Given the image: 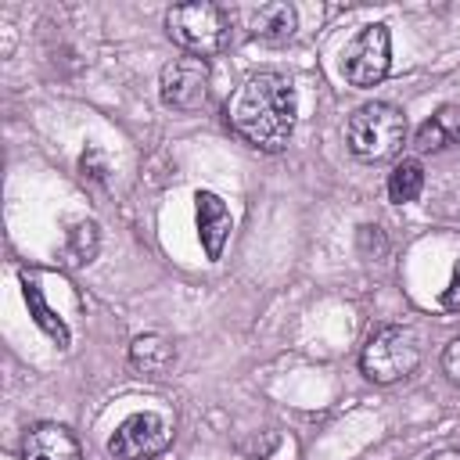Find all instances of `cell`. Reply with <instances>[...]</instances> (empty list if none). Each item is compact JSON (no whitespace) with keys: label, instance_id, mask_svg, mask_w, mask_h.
I'll use <instances>...</instances> for the list:
<instances>
[{"label":"cell","instance_id":"obj_1","mask_svg":"<svg viewBox=\"0 0 460 460\" xmlns=\"http://www.w3.org/2000/svg\"><path fill=\"white\" fill-rule=\"evenodd\" d=\"M298 97L288 75L280 72H252L230 97H226V122L230 129L252 144L255 151H284L295 133Z\"/></svg>","mask_w":460,"mask_h":460},{"label":"cell","instance_id":"obj_2","mask_svg":"<svg viewBox=\"0 0 460 460\" xmlns=\"http://www.w3.org/2000/svg\"><path fill=\"white\" fill-rule=\"evenodd\" d=\"M345 140L359 162H388L406 144V115L388 101H367L349 115Z\"/></svg>","mask_w":460,"mask_h":460},{"label":"cell","instance_id":"obj_3","mask_svg":"<svg viewBox=\"0 0 460 460\" xmlns=\"http://www.w3.org/2000/svg\"><path fill=\"white\" fill-rule=\"evenodd\" d=\"M420 356H424V345L410 323H385L367 338L359 370L374 385H395L420 367Z\"/></svg>","mask_w":460,"mask_h":460},{"label":"cell","instance_id":"obj_4","mask_svg":"<svg viewBox=\"0 0 460 460\" xmlns=\"http://www.w3.org/2000/svg\"><path fill=\"white\" fill-rule=\"evenodd\" d=\"M165 29H169V40L180 43L194 58H212L230 40V18H226V11L219 4H208V0H190V4L169 7Z\"/></svg>","mask_w":460,"mask_h":460},{"label":"cell","instance_id":"obj_5","mask_svg":"<svg viewBox=\"0 0 460 460\" xmlns=\"http://www.w3.org/2000/svg\"><path fill=\"white\" fill-rule=\"evenodd\" d=\"M388 65H392V36H388V25H363L345 54H341V75L367 90V86H377L385 75H388Z\"/></svg>","mask_w":460,"mask_h":460},{"label":"cell","instance_id":"obj_6","mask_svg":"<svg viewBox=\"0 0 460 460\" xmlns=\"http://www.w3.org/2000/svg\"><path fill=\"white\" fill-rule=\"evenodd\" d=\"M208 83H212V72H208V61L205 58H194V54H183V58H172L162 75H158V93H162V104L172 108V111H194L208 101Z\"/></svg>","mask_w":460,"mask_h":460},{"label":"cell","instance_id":"obj_7","mask_svg":"<svg viewBox=\"0 0 460 460\" xmlns=\"http://www.w3.org/2000/svg\"><path fill=\"white\" fill-rule=\"evenodd\" d=\"M172 431L165 424V417L144 410V413H129L108 438V453L111 460H151L169 446Z\"/></svg>","mask_w":460,"mask_h":460},{"label":"cell","instance_id":"obj_8","mask_svg":"<svg viewBox=\"0 0 460 460\" xmlns=\"http://www.w3.org/2000/svg\"><path fill=\"white\" fill-rule=\"evenodd\" d=\"M194 205H198V237H201V248H205V255L212 262H219L223 259V248L230 241V230H234L230 208L212 190H198L194 194Z\"/></svg>","mask_w":460,"mask_h":460},{"label":"cell","instance_id":"obj_9","mask_svg":"<svg viewBox=\"0 0 460 460\" xmlns=\"http://www.w3.org/2000/svg\"><path fill=\"white\" fill-rule=\"evenodd\" d=\"M22 456L25 460H83L79 438L65 424H36L22 438Z\"/></svg>","mask_w":460,"mask_h":460},{"label":"cell","instance_id":"obj_10","mask_svg":"<svg viewBox=\"0 0 460 460\" xmlns=\"http://www.w3.org/2000/svg\"><path fill=\"white\" fill-rule=\"evenodd\" d=\"M460 144V108L456 104H442L428 122H420L417 137H413V147L420 155H438L446 147Z\"/></svg>","mask_w":460,"mask_h":460},{"label":"cell","instance_id":"obj_11","mask_svg":"<svg viewBox=\"0 0 460 460\" xmlns=\"http://www.w3.org/2000/svg\"><path fill=\"white\" fill-rule=\"evenodd\" d=\"M295 7L291 4H262L259 11H252L248 18V29L255 40H266V43H284L295 36Z\"/></svg>","mask_w":460,"mask_h":460},{"label":"cell","instance_id":"obj_12","mask_svg":"<svg viewBox=\"0 0 460 460\" xmlns=\"http://www.w3.org/2000/svg\"><path fill=\"white\" fill-rule=\"evenodd\" d=\"M176 359V349L162 338V334H140L133 345H129V363L144 374H165Z\"/></svg>","mask_w":460,"mask_h":460},{"label":"cell","instance_id":"obj_13","mask_svg":"<svg viewBox=\"0 0 460 460\" xmlns=\"http://www.w3.org/2000/svg\"><path fill=\"white\" fill-rule=\"evenodd\" d=\"M22 291H25V302H29V309H32V320L58 341V349H65V345H68V327H65V320H58V316L50 313V305L43 302L40 280H36L32 273H22Z\"/></svg>","mask_w":460,"mask_h":460},{"label":"cell","instance_id":"obj_14","mask_svg":"<svg viewBox=\"0 0 460 460\" xmlns=\"http://www.w3.org/2000/svg\"><path fill=\"white\" fill-rule=\"evenodd\" d=\"M420 190H424V165L417 158L395 162V169L388 172V198L395 205H410L420 198Z\"/></svg>","mask_w":460,"mask_h":460},{"label":"cell","instance_id":"obj_15","mask_svg":"<svg viewBox=\"0 0 460 460\" xmlns=\"http://www.w3.org/2000/svg\"><path fill=\"white\" fill-rule=\"evenodd\" d=\"M97 248H101V226L93 219H75L68 226V255H72V262L75 266L93 262Z\"/></svg>","mask_w":460,"mask_h":460},{"label":"cell","instance_id":"obj_16","mask_svg":"<svg viewBox=\"0 0 460 460\" xmlns=\"http://www.w3.org/2000/svg\"><path fill=\"white\" fill-rule=\"evenodd\" d=\"M79 169H83V176H90V180H104V172H108V165H104V155H101L97 147H86V151H83V158H79Z\"/></svg>","mask_w":460,"mask_h":460},{"label":"cell","instance_id":"obj_17","mask_svg":"<svg viewBox=\"0 0 460 460\" xmlns=\"http://www.w3.org/2000/svg\"><path fill=\"white\" fill-rule=\"evenodd\" d=\"M442 309L446 313H460V259H456V266H453V277H449V284H446V291H442Z\"/></svg>","mask_w":460,"mask_h":460},{"label":"cell","instance_id":"obj_18","mask_svg":"<svg viewBox=\"0 0 460 460\" xmlns=\"http://www.w3.org/2000/svg\"><path fill=\"white\" fill-rule=\"evenodd\" d=\"M442 370H446V377L460 388V338H453V341L446 345V352H442Z\"/></svg>","mask_w":460,"mask_h":460},{"label":"cell","instance_id":"obj_19","mask_svg":"<svg viewBox=\"0 0 460 460\" xmlns=\"http://www.w3.org/2000/svg\"><path fill=\"white\" fill-rule=\"evenodd\" d=\"M424 460H460V449H449V446H446V449H435V453H428Z\"/></svg>","mask_w":460,"mask_h":460},{"label":"cell","instance_id":"obj_20","mask_svg":"<svg viewBox=\"0 0 460 460\" xmlns=\"http://www.w3.org/2000/svg\"><path fill=\"white\" fill-rule=\"evenodd\" d=\"M252 460H259V456H252Z\"/></svg>","mask_w":460,"mask_h":460}]
</instances>
